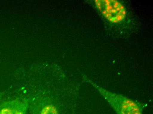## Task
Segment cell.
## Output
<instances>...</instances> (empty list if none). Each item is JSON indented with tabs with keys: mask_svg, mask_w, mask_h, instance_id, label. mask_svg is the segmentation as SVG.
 Masks as SVG:
<instances>
[{
	"mask_svg": "<svg viewBox=\"0 0 153 114\" xmlns=\"http://www.w3.org/2000/svg\"><path fill=\"white\" fill-rule=\"evenodd\" d=\"M28 104L21 100H9L0 104V114H27Z\"/></svg>",
	"mask_w": 153,
	"mask_h": 114,
	"instance_id": "3",
	"label": "cell"
},
{
	"mask_svg": "<svg viewBox=\"0 0 153 114\" xmlns=\"http://www.w3.org/2000/svg\"><path fill=\"white\" fill-rule=\"evenodd\" d=\"M96 7L108 22L117 24L123 22L126 16V10L120 2L115 0H97Z\"/></svg>",
	"mask_w": 153,
	"mask_h": 114,
	"instance_id": "2",
	"label": "cell"
},
{
	"mask_svg": "<svg viewBox=\"0 0 153 114\" xmlns=\"http://www.w3.org/2000/svg\"><path fill=\"white\" fill-rule=\"evenodd\" d=\"M32 108V114H59L56 106L48 102L39 103Z\"/></svg>",
	"mask_w": 153,
	"mask_h": 114,
	"instance_id": "4",
	"label": "cell"
},
{
	"mask_svg": "<svg viewBox=\"0 0 153 114\" xmlns=\"http://www.w3.org/2000/svg\"><path fill=\"white\" fill-rule=\"evenodd\" d=\"M87 79L106 99L117 114H142L141 108L134 101L123 95L104 89L91 80Z\"/></svg>",
	"mask_w": 153,
	"mask_h": 114,
	"instance_id": "1",
	"label": "cell"
}]
</instances>
